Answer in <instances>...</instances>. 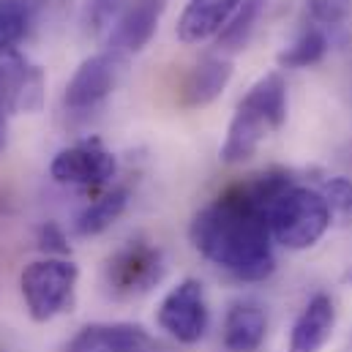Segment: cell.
I'll use <instances>...</instances> for the list:
<instances>
[{
  "label": "cell",
  "mask_w": 352,
  "mask_h": 352,
  "mask_svg": "<svg viewBox=\"0 0 352 352\" xmlns=\"http://www.w3.org/2000/svg\"><path fill=\"white\" fill-rule=\"evenodd\" d=\"M289 183H295L289 173L273 170L230 188L194 216L191 246L241 281H265L276 270L267 205Z\"/></svg>",
  "instance_id": "cell-1"
},
{
  "label": "cell",
  "mask_w": 352,
  "mask_h": 352,
  "mask_svg": "<svg viewBox=\"0 0 352 352\" xmlns=\"http://www.w3.org/2000/svg\"><path fill=\"white\" fill-rule=\"evenodd\" d=\"M284 120H287V82L278 72H270L260 77L241 98L230 120L227 140L221 145V162L224 164L249 162L265 140L284 126Z\"/></svg>",
  "instance_id": "cell-2"
},
{
  "label": "cell",
  "mask_w": 352,
  "mask_h": 352,
  "mask_svg": "<svg viewBox=\"0 0 352 352\" xmlns=\"http://www.w3.org/2000/svg\"><path fill=\"white\" fill-rule=\"evenodd\" d=\"M333 216L320 188L289 183L267 205V227L278 246L289 252H306L320 243Z\"/></svg>",
  "instance_id": "cell-3"
},
{
  "label": "cell",
  "mask_w": 352,
  "mask_h": 352,
  "mask_svg": "<svg viewBox=\"0 0 352 352\" xmlns=\"http://www.w3.org/2000/svg\"><path fill=\"white\" fill-rule=\"evenodd\" d=\"M77 278L80 267L72 260L47 257L28 265L19 276V287L30 317L36 322H50L52 317L63 314L74 300Z\"/></svg>",
  "instance_id": "cell-4"
},
{
  "label": "cell",
  "mask_w": 352,
  "mask_h": 352,
  "mask_svg": "<svg viewBox=\"0 0 352 352\" xmlns=\"http://www.w3.org/2000/svg\"><path fill=\"white\" fill-rule=\"evenodd\" d=\"M167 273L164 252L142 238L123 243L104 265L107 292L118 300H131L148 295Z\"/></svg>",
  "instance_id": "cell-5"
},
{
  "label": "cell",
  "mask_w": 352,
  "mask_h": 352,
  "mask_svg": "<svg viewBox=\"0 0 352 352\" xmlns=\"http://www.w3.org/2000/svg\"><path fill=\"white\" fill-rule=\"evenodd\" d=\"M44 104V72L28 63L16 50L0 52V151L14 112H38Z\"/></svg>",
  "instance_id": "cell-6"
},
{
  "label": "cell",
  "mask_w": 352,
  "mask_h": 352,
  "mask_svg": "<svg viewBox=\"0 0 352 352\" xmlns=\"http://www.w3.org/2000/svg\"><path fill=\"white\" fill-rule=\"evenodd\" d=\"M159 325L180 344H197L208 333L210 309L202 281L183 278L164 295L159 306Z\"/></svg>",
  "instance_id": "cell-7"
},
{
  "label": "cell",
  "mask_w": 352,
  "mask_h": 352,
  "mask_svg": "<svg viewBox=\"0 0 352 352\" xmlns=\"http://www.w3.org/2000/svg\"><path fill=\"white\" fill-rule=\"evenodd\" d=\"M115 170H118V162L101 145V140H82L72 148H63L50 164V175L58 183L85 186V188L112 180Z\"/></svg>",
  "instance_id": "cell-8"
},
{
  "label": "cell",
  "mask_w": 352,
  "mask_h": 352,
  "mask_svg": "<svg viewBox=\"0 0 352 352\" xmlns=\"http://www.w3.org/2000/svg\"><path fill=\"white\" fill-rule=\"evenodd\" d=\"M120 63H123V58H118L112 52H101V55H93L88 60H82L80 69L74 72V77L69 80L66 93H63L66 107L74 112H85V109L98 107L115 90Z\"/></svg>",
  "instance_id": "cell-9"
},
{
  "label": "cell",
  "mask_w": 352,
  "mask_h": 352,
  "mask_svg": "<svg viewBox=\"0 0 352 352\" xmlns=\"http://www.w3.org/2000/svg\"><path fill=\"white\" fill-rule=\"evenodd\" d=\"M164 8H167V0H131L129 8L115 22V28L109 30L107 52H112L118 58L142 52L148 47V41L153 38Z\"/></svg>",
  "instance_id": "cell-10"
},
{
  "label": "cell",
  "mask_w": 352,
  "mask_h": 352,
  "mask_svg": "<svg viewBox=\"0 0 352 352\" xmlns=\"http://www.w3.org/2000/svg\"><path fill=\"white\" fill-rule=\"evenodd\" d=\"M66 352H162V347L142 325L98 322L82 328Z\"/></svg>",
  "instance_id": "cell-11"
},
{
  "label": "cell",
  "mask_w": 352,
  "mask_h": 352,
  "mask_svg": "<svg viewBox=\"0 0 352 352\" xmlns=\"http://www.w3.org/2000/svg\"><path fill=\"white\" fill-rule=\"evenodd\" d=\"M336 328V306L333 298L317 292L300 311L289 333V352H322Z\"/></svg>",
  "instance_id": "cell-12"
},
{
  "label": "cell",
  "mask_w": 352,
  "mask_h": 352,
  "mask_svg": "<svg viewBox=\"0 0 352 352\" xmlns=\"http://www.w3.org/2000/svg\"><path fill=\"white\" fill-rule=\"evenodd\" d=\"M243 0H188L177 19V38L186 44H199L219 36Z\"/></svg>",
  "instance_id": "cell-13"
},
{
  "label": "cell",
  "mask_w": 352,
  "mask_h": 352,
  "mask_svg": "<svg viewBox=\"0 0 352 352\" xmlns=\"http://www.w3.org/2000/svg\"><path fill=\"white\" fill-rule=\"evenodd\" d=\"M230 80H232V60L210 55V58L199 60L186 74L183 88H180V104L186 109L208 107L210 101H216L224 93V88L230 85Z\"/></svg>",
  "instance_id": "cell-14"
},
{
  "label": "cell",
  "mask_w": 352,
  "mask_h": 352,
  "mask_svg": "<svg viewBox=\"0 0 352 352\" xmlns=\"http://www.w3.org/2000/svg\"><path fill=\"white\" fill-rule=\"evenodd\" d=\"M267 333V317L257 300H238L224 317V347L230 352H257Z\"/></svg>",
  "instance_id": "cell-15"
},
{
  "label": "cell",
  "mask_w": 352,
  "mask_h": 352,
  "mask_svg": "<svg viewBox=\"0 0 352 352\" xmlns=\"http://www.w3.org/2000/svg\"><path fill=\"white\" fill-rule=\"evenodd\" d=\"M126 205H129V191H126V188H112V191H107L104 197H98L96 202H90L88 208L77 216V221H74L77 235H82V238L101 235L104 230H109V227L123 216Z\"/></svg>",
  "instance_id": "cell-16"
},
{
  "label": "cell",
  "mask_w": 352,
  "mask_h": 352,
  "mask_svg": "<svg viewBox=\"0 0 352 352\" xmlns=\"http://www.w3.org/2000/svg\"><path fill=\"white\" fill-rule=\"evenodd\" d=\"M44 0H0V52L14 50L33 28Z\"/></svg>",
  "instance_id": "cell-17"
},
{
  "label": "cell",
  "mask_w": 352,
  "mask_h": 352,
  "mask_svg": "<svg viewBox=\"0 0 352 352\" xmlns=\"http://www.w3.org/2000/svg\"><path fill=\"white\" fill-rule=\"evenodd\" d=\"M328 47H331L328 33L317 25H306L298 33V38L278 55V66L281 69H309L328 55Z\"/></svg>",
  "instance_id": "cell-18"
},
{
  "label": "cell",
  "mask_w": 352,
  "mask_h": 352,
  "mask_svg": "<svg viewBox=\"0 0 352 352\" xmlns=\"http://www.w3.org/2000/svg\"><path fill=\"white\" fill-rule=\"evenodd\" d=\"M265 0H243L241 8L235 11V16L230 19V25L219 33V47L227 50V52H235V50H243L252 30H254V22L260 19L263 14Z\"/></svg>",
  "instance_id": "cell-19"
},
{
  "label": "cell",
  "mask_w": 352,
  "mask_h": 352,
  "mask_svg": "<svg viewBox=\"0 0 352 352\" xmlns=\"http://www.w3.org/2000/svg\"><path fill=\"white\" fill-rule=\"evenodd\" d=\"M306 14L317 28H339L352 16V0H306Z\"/></svg>",
  "instance_id": "cell-20"
},
{
  "label": "cell",
  "mask_w": 352,
  "mask_h": 352,
  "mask_svg": "<svg viewBox=\"0 0 352 352\" xmlns=\"http://www.w3.org/2000/svg\"><path fill=\"white\" fill-rule=\"evenodd\" d=\"M131 0H88V22L90 33H109L115 28V22L120 19V14L129 8Z\"/></svg>",
  "instance_id": "cell-21"
},
{
  "label": "cell",
  "mask_w": 352,
  "mask_h": 352,
  "mask_svg": "<svg viewBox=\"0 0 352 352\" xmlns=\"http://www.w3.org/2000/svg\"><path fill=\"white\" fill-rule=\"evenodd\" d=\"M320 194L325 197L331 216L339 221H350L352 219V180L347 177H331L322 183Z\"/></svg>",
  "instance_id": "cell-22"
},
{
  "label": "cell",
  "mask_w": 352,
  "mask_h": 352,
  "mask_svg": "<svg viewBox=\"0 0 352 352\" xmlns=\"http://www.w3.org/2000/svg\"><path fill=\"white\" fill-rule=\"evenodd\" d=\"M38 246H41L44 252L69 254V243H66V238L60 235V230H58L55 224H47V227L41 230V235H38Z\"/></svg>",
  "instance_id": "cell-23"
}]
</instances>
